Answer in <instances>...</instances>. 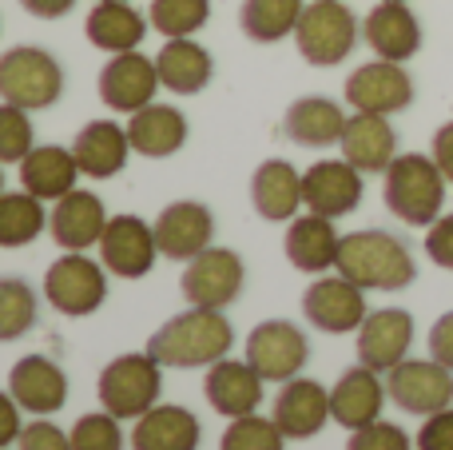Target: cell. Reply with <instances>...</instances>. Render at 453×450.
<instances>
[{"instance_id": "1", "label": "cell", "mask_w": 453, "mask_h": 450, "mask_svg": "<svg viewBox=\"0 0 453 450\" xmlns=\"http://www.w3.org/2000/svg\"><path fill=\"white\" fill-rule=\"evenodd\" d=\"M338 275L358 283L362 291H402L418 279V263L410 247L390 231H350L338 247Z\"/></svg>"}, {"instance_id": "2", "label": "cell", "mask_w": 453, "mask_h": 450, "mask_svg": "<svg viewBox=\"0 0 453 450\" xmlns=\"http://www.w3.org/2000/svg\"><path fill=\"white\" fill-rule=\"evenodd\" d=\"M234 347V327L226 323L223 311L191 307L183 315L167 319L148 339V355L164 367H211L226 359Z\"/></svg>"}, {"instance_id": "3", "label": "cell", "mask_w": 453, "mask_h": 450, "mask_svg": "<svg viewBox=\"0 0 453 450\" xmlns=\"http://www.w3.org/2000/svg\"><path fill=\"white\" fill-rule=\"evenodd\" d=\"M386 183H382V199L402 223L410 228H430L446 207V175L434 164V156H418L406 151L386 167Z\"/></svg>"}, {"instance_id": "4", "label": "cell", "mask_w": 453, "mask_h": 450, "mask_svg": "<svg viewBox=\"0 0 453 450\" xmlns=\"http://www.w3.org/2000/svg\"><path fill=\"white\" fill-rule=\"evenodd\" d=\"M0 96L24 112L52 108L64 96V68L36 44H16L0 56Z\"/></svg>"}, {"instance_id": "5", "label": "cell", "mask_w": 453, "mask_h": 450, "mask_svg": "<svg viewBox=\"0 0 453 450\" xmlns=\"http://www.w3.org/2000/svg\"><path fill=\"white\" fill-rule=\"evenodd\" d=\"M298 56L314 68H334L358 44V16L342 0H311L295 28Z\"/></svg>"}, {"instance_id": "6", "label": "cell", "mask_w": 453, "mask_h": 450, "mask_svg": "<svg viewBox=\"0 0 453 450\" xmlns=\"http://www.w3.org/2000/svg\"><path fill=\"white\" fill-rule=\"evenodd\" d=\"M164 363L140 351V355H119L100 371V407L116 419H140L156 407L159 391H164Z\"/></svg>"}, {"instance_id": "7", "label": "cell", "mask_w": 453, "mask_h": 450, "mask_svg": "<svg viewBox=\"0 0 453 450\" xmlns=\"http://www.w3.org/2000/svg\"><path fill=\"white\" fill-rule=\"evenodd\" d=\"M104 263L88 260L84 252H68L48 268L44 275V299L52 303L60 315H92L104 307L108 299V275H104Z\"/></svg>"}, {"instance_id": "8", "label": "cell", "mask_w": 453, "mask_h": 450, "mask_svg": "<svg viewBox=\"0 0 453 450\" xmlns=\"http://www.w3.org/2000/svg\"><path fill=\"white\" fill-rule=\"evenodd\" d=\"M242 283H247V268H242L239 252H231V247H207L196 260H188L180 291L191 307L223 311L239 299Z\"/></svg>"}, {"instance_id": "9", "label": "cell", "mask_w": 453, "mask_h": 450, "mask_svg": "<svg viewBox=\"0 0 453 450\" xmlns=\"http://www.w3.org/2000/svg\"><path fill=\"white\" fill-rule=\"evenodd\" d=\"M306 359H311V343H306L303 327L290 323V319H266L247 335V363L266 383L298 379Z\"/></svg>"}, {"instance_id": "10", "label": "cell", "mask_w": 453, "mask_h": 450, "mask_svg": "<svg viewBox=\"0 0 453 450\" xmlns=\"http://www.w3.org/2000/svg\"><path fill=\"white\" fill-rule=\"evenodd\" d=\"M386 395L410 415H438L453 407V371L438 359H402L386 371Z\"/></svg>"}, {"instance_id": "11", "label": "cell", "mask_w": 453, "mask_h": 450, "mask_svg": "<svg viewBox=\"0 0 453 450\" xmlns=\"http://www.w3.org/2000/svg\"><path fill=\"white\" fill-rule=\"evenodd\" d=\"M346 104L354 112H374V116H394V112L414 104V80L394 60H370L346 76Z\"/></svg>"}, {"instance_id": "12", "label": "cell", "mask_w": 453, "mask_h": 450, "mask_svg": "<svg viewBox=\"0 0 453 450\" xmlns=\"http://www.w3.org/2000/svg\"><path fill=\"white\" fill-rule=\"evenodd\" d=\"M159 260L156 228L140 215H111L100 236V263L119 279H143Z\"/></svg>"}, {"instance_id": "13", "label": "cell", "mask_w": 453, "mask_h": 450, "mask_svg": "<svg viewBox=\"0 0 453 450\" xmlns=\"http://www.w3.org/2000/svg\"><path fill=\"white\" fill-rule=\"evenodd\" d=\"M303 315L311 319V327H319V331H326V335L358 331L370 315L366 291H362L358 283H350L346 275L314 279L303 291Z\"/></svg>"}, {"instance_id": "14", "label": "cell", "mask_w": 453, "mask_h": 450, "mask_svg": "<svg viewBox=\"0 0 453 450\" xmlns=\"http://www.w3.org/2000/svg\"><path fill=\"white\" fill-rule=\"evenodd\" d=\"M156 244H159V255L175 263H188L196 260L199 252H207L215 239V215L207 204L199 199H175L167 204L164 212L156 215Z\"/></svg>"}, {"instance_id": "15", "label": "cell", "mask_w": 453, "mask_h": 450, "mask_svg": "<svg viewBox=\"0 0 453 450\" xmlns=\"http://www.w3.org/2000/svg\"><path fill=\"white\" fill-rule=\"evenodd\" d=\"M159 72L156 60L143 52H116L100 72V100L111 112H140L151 104V96L159 92Z\"/></svg>"}, {"instance_id": "16", "label": "cell", "mask_w": 453, "mask_h": 450, "mask_svg": "<svg viewBox=\"0 0 453 450\" xmlns=\"http://www.w3.org/2000/svg\"><path fill=\"white\" fill-rule=\"evenodd\" d=\"M303 204L314 215H350L362 204V172L350 159H319L303 172Z\"/></svg>"}, {"instance_id": "17", "label": "cell", "mask_w": 453, "mask_h": 450, "mask_svg": "<svg viewBox=\"0 0 453 450\" xmlns=\"http://www.w3.org/2000/svg\"><path fill=\"white\" fill-rule=\"evenodd\" d=\"M410 343H414V315L410 311L402 307L370 311L366 323L358 327V363L386 375L410 355Z\"/></svg>"}, {"instance_id": "18", "label": "cell", "mask_w": 453, "mask_h": 450, "mask_svg": "<svg viewBox=\"0 0 453 450\" xmlns=\"http://www.w3.org/2000/svg\"><path fill=\"white\" fill-rule=\"evenodd\" d=\"M362 36H366L370 52L378 60L406 64L410 56H418L422 48V24H418L414 8L406 0H382L370 8V16L362 20Z\"/></svg>"}, {"instance_id": "19", "label": "cell", "mask_w": 453, "mask_h": 450, "mask_svg": "<svg viewBox=\"0 0 453 450\" xmlns=\"http://www.w3.org/2000/svg\"><path fill=\"white\" fill-rule=\"evenodd\" d=\"M104 228H108V212H104V199L96 191L76 188L64 199H56V207L48 212V231H52L56 247H64V252L100 247Z\"/></svg>"}, {"instance_id": "20", "label": "cell", "mask_w": 453, "mask_h": 450, "mask_svg": "<svg viewBox=\"0 0 453 450\" xmlns=\"http://www.w3.org/2000/svg\"><path fill=\"white\" fill-rule=\"evenodd\" d=\"M271 419L279 423V431L287 438H314L326 427L334 415H330V391L314 379H290L282 383L279 399L271 407Z\"/></svg>"}, {"instance_id": "21", "label": "cell", "mask_w": 453, "mask_h": 450, "mask_svg": "<svg viewBox=\"0 0 453 450\" xmlns=\"http://www.w3.org/2000/svg\"><path fill=\"white\" fill-rule=\"evenodd\" d=\"M263 375L247 363V359H219V363L207 367L203 379V395L226 419H242V415H255L263 403Z\"/></svg>"}, {"instance_id": "22", "label": "cell", "mask_w": 453, "mask_h": 450, "mask_svg": "<svg viewBox=\"0 0 453 450\" xmlns=\"http://www.w3.org/2000/svg\"><path fill=\"white\" fill-rule=\"evenodd\" d=\"M382 403H386V383L366 363L342 371V379L330 387V415L346 431H362L370 423H378L382 419Z\"/></svg>"}, {"instance_id": "23", "label": "cell", "mask_w": 453, "mask_h": 450, "mask_svg": "<svg viewBox=\"0 0 453 450\" xmlns=\"http://www.w3.org/2000/svg\"><path fill=\"white\" fill-rule=\"evenodd\" d=\"M8 391L28 415H56L68 403V375L48 355H24L8 375Z\"/></svg>"}, {"instance_id": "24", "label": "cell", "mask_w": 453, "mask_h": 450, "mask_svg": "<svg viewBox=\"0 0 453 450\" xmlns=\"http://www.w3.org/2000/svg\"><path fill=\"white\" fill-rule=\"evenodd\" d=\"M72 156H76L80 172L88 180H111L127 167L132 156V140H127V128H119L116 120H92L76 132L72 140Z\"/></svg>"}, {"instance_id": "25", "label": "cell", "mask_w": 453, "mask_h": 450, "mask_svg": "<svg viewBox=\"0 0 453 450\" xmlns=\"http://www.w3.org/2000/svg\"><path fill=\"white\" fill-rule=\"evenodd\" d=\"M338 144H342V159H350L362 175L386 172L398 159V132L390 128V120L374 112H354Z\"/></svg>"}, {"instance_id": "26", "label": "cell", "mask_w": 453, "mask_h": 450, "mask_svg": "<svg viewBox=\"0 0 453 450\" xmlns=\"http://www.w3.org/2000/svg\"><path fill=\"white\" fill-rule=\"evenodd\" d=\"M287 260L306 275H322V271L338 268V247L342 236L334 231V220L326 215H295L287 228Z\"/></svg>"}, {"instance_id": "27", "label": "cell", "mask_w": 453, "mask_h": 450, "mask_svg": "<svg viewBox=\"0 0 453 450\" xmlns=\"http://www.w3.org/2000/svg\"><path fill=\"white\" fill-rule=\"evenodd\" d=\"M127 140H132V151L148 159H167L188 144V116L172 104H156L151 100L148 108L132 112L127 120Z\"/></svg>"}, {"instance_id": "28", "label": "cell", "mask_w": 453, "mask_h": 450, "mask_svg": "<svg viewBox=\"0 0 453 450\" xmlns=\"http://www.w3.org/2000/svg\"><path fill=\"white\" fill-rule=\"evenodd\" d=\"M250 204L263 220L287 223L303 207V175L295 172V164L287 159H266L250 175Z\"/></svg>"}, {"instance_id": "29", "label": "cell", "mask_w": 453, "mask_h": 450, "mask_svg": "<svg viewBox=\"0 0 453 450\" xmlns=\"http://www.w3.org/2000/svg\"><path fill=\"white\" fill-rule=\"evenodd\" d=\"M156 72H159V84L175 96H196L211 84L215 76V60L199 40L191 36H175L167 40L164 48L156 52Z\"/></svg>"}, {"instance_id": "30", "label": "cell", "mask_w": 453, "mask_h": 450, "mask_svg": "<svg viewBox=\"0 0 453 450\" xmlns=\"http://www.w3.org/2000/svg\"><path fill=\"white\" fill-rule=\"evenodd\" d=\"M84 36L100 52H135L140 40L148 36V16L127 0H96V8L84 20Z\"/></svg>"}, {"instance_id": "31", "label": "cell", "mask_w": 453, "mask_h": 450, "mask_svg": "<svg viewBox=\"0 0 453 450\" xmlns=\"http://www.w3.org/2000/svg\"><path fill=\"white\" fill-rule=\"evenodd\" d=\"M80 164L72 156V148H60V144H44V148H32L28 156L20 159V188L32 191L36 199H64L68 191H76L80 180Z\"/></svg>"}, {"instance_id": "32", "label": "cell", "mask_w": 453, "mask_h": 450, "mask_svg": "<svg viewBox=\"0 0 453 450\" xmlns=\"http://www.w3.org/2000/svg\"><path fill=\"white\" fill-rule=\"evenodd\" d=\"M346 120L350 116H342V108L334 100H326V96H303V100H295L287 108L282 132L298 148H330V144L342 140Z\"/></svg>"}, {"instance_id": "33", "label": "cell", "mask_w": 453, "mask_h": 450, "mask_svg": "<svg viewBox=\"0 0 453 450\" xmlns=\"http://www.w3.org/2000/svg\"><path fill=\"white\" fill-rule=\"evenodd\" d=\"M203 427L188 407H151L135 419L132 450H199Z\"/></svg>"}, {"instance_id": "34", "label": "cell", "mask_w": 453, "mask_h": 450, "mask_svg": "<svg viewBox=\"0 0 453 450\" xmlns=\"http://www.w3.org/2000/svg\"><path fill=\"white\" fill-rule=\"evenodd\" d=\"M303 8L306 0H242L239 28L255 44H274L282 36H295Z\"/></svg>"}, {"instance_id": "35", "label": "cell", "mask_w": 453, "mask_h": 450, "mask_svg": "<svg viewBox=\"0 0 453 450\" xmlns=\"http://www.w3.org/2000/svg\"><path fill=\"white\" fill-rule=\"evenodd\" d=\"M48 228L44 199L32 191H4L0 196V247H28Z\"/></svg>"}, {"instance_id": "36", "label": "cell", "mask_w": 453, "mask_h": 450, "mask_svg": "<svg viewBox=\"0 0 453 450\" xmlns=\"http://www.w3.org/2000/svg\"><path fill=\"white\" fill-rule=\"evenodd\" d=\"M36 327V291L24 279H0V343L24 339Z\"/></svg>"}, {"instance_id": "37", "label": "cell", "mask_w": 453, "mask_h": 450, "mask_svg": "<svg viewBox=\"0 0 453 450\" xmlns=\"http://www.w3.org/2000/svg\"><path fill=\"white\" fill-rule=\"evenodd\" d=\"M148 20H151V28L167 40L196 36V32L211 20V0H151Z\"/></svg>"}, {"instance_id": "38", "label": "cell", "mask_w": 453, "mask_h": 450, "mask_svg": "<svg viewBox=\"0 0 453 450\" xmlns=\"http://www.w3.org/2000/svg\"><path fill=\"white\" fill-rule=\"evenodd\" d=\"M282 443H287V435L274 419L242 415V419H231V427L223 431L219 450H282Z\"/></svg>"}, {"instance_id": "39", "label": "cell", "mask_w": 453, "mask_h": 450, "mask_svg": "<svg viewBox=\"0 0 453 450\" xmlns=\"http://www.w3.org/2000/svg\"><path fill=\"white\" fill-rule=\"evenodd\" d=\"M32 148H36V144H32L28 112L4 100L0 104V164H20Z\"/></svg>"}, {"instance_id": "40", "label": "cell", "mask_w": 453, "mask_h": 450, "mask_svg": "<svg viewBox=\"0 0 453 450\" xmlns=\"http://www.w3.org/2000/svg\"><path fill=\"white\" fill-rule=\"evenodd\" d=\"M72 450H124V431L119 419L108 411L84 415V419L72 427Z\"/></svg>"}, {"instance_id": "41", "label": "cell", "mask_w": 453, "mask_h": 450, "mask_svg": "<svg viewBox=\"0 0 453 450\" xmlns=\"http://www.w3.org/2000/svg\"><path fill=\"white\" fill-rule=\"evenodd\" d=\"M346 450H414V443H410V435L398 427V423L378 419V423H370V427L354 431Z\"/></svg>"}, {"instance_id": "42", "label": "cell", "mask_w": 453, "mask_h": 450, "mask_svg": "<svg viewBox=\"0 0 453 450\" xmlns=\"http://www.w3.org/2000/svg\"><path fill=\"white\" fill-rule=\"evenodd\" d=\"M16 450H72V435H64L56 423H48L36 415V423H28V427L20 431Z\"/></svg>"}, {"instance_id": "43", "label": "cell", "mask_w": 453, "mask_h": 450, "mask_svg": "<svg viewBox=\"0 0 453 450\" xmlns=\"http://www.w3.org/2000/svg\"><path fill=\"white\" fill-rule=\"evenodd\" d=\"M426 255H430L438 268L453 271V215H438V220L426 228Z\"/></svg>"}, {"instance_id": "44", "label": "cell", "mask_w": 453, "mask_h": 450, "mask_svg": "<svg viewBox=\"0 0 453 450\" xmlns=\"http://www.w3.org/2000/svg\"><path fill=\"white\" fill-rule=\"evenodd\" d=\"M418 450H453V407L426 415L422 431H418Z\"/></svg>"}, {"instance_id": "45", "label": "cell", "mask_w": 453, "mask_h": 450, "mask_svg": "<svg viewBox=\"0 0 453 450\" xmlns=\"http://www.w3.org/2000/svg\"><path fill=\"white\" fill-rule=\"evenodd\" d=\"M430 359H438L441 367L453 371V311H446V315L430 327Z\"/></svg>"}, {"instance_id": "46", "label": "cell", "mask_w": 453, "mask_h": 450, "mask_svg": "<svg viewBox=\"0 0 453 450\" xmlns=\"http://www.w3.org/2000/svg\"><path fill=\"white\" fill-rule=\"evenodd\" d=\"M20 403L12 399V391H0V446H8V443H16L20 438Z\"/></svg>"}, {"instance_id": "47", "label": "cell", "mask_w": 453, "mask_h": 450, "mask_svg": "<svg viewBox=\"0 0 453 450\" xmlns=\"http://www.w3.org/2000/svg\"><path fill=\"white\" fill-rule=\"evenodd\" d=\"M430 156H434V164L441 167V175H446V180L453 183V120H449V124H441L438 132H434Z\"/></svg>"}, {"instance_id": "48", "label": "cell", "mask_w": 453, "mask_h": 450, "mask_svg": "<svg viewBox=\"0 0 453 450\" xmlns=\"http://www.w3.org/2000/svg\"><path fill=\"white\" fill-rule=\"evenodd\" d=\"M72 4H76V0H20L24 12L40 16V20H56V16H68Z\"/></svg>"}, {"instance_id": "49", "label": "cell", "mask_w": 453, "mask_h": 450, "mask_svg": "<svg viewBox=\"0 0 453 450\" xmlns=\"http://www.w3.org/2000/svg\"><path fill=\"white\" fill-rule=\"evenodd\" d=\"M0 196H4V172H0Z\"/></svg>"}, {"instance_id": "50", "label": "cell", "mask_w": 453, "mask_h": 450, "mask_svg": "<svg viewBox=\"0 0 453 450\" xmlns=\"http://www.w3.org/2000/svg\"><path fill=\"white\" fill-rule=\"evenodd\" d=\"M0 450H4V446H0Z\"/></svg>"}]
</instances>
